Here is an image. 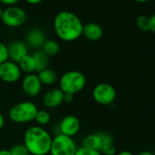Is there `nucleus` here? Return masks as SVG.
<instances>
[{"label":"nucleus","mask_w":155,"mask_h":155,"mask_svg":"<svg viewBox=\"0 0 155 155\" xmlns=\"http://www.w3.org/2000/svg\"><path fill=\"white\" fill-rule=\"evenodd\" d=\"M83 24L79 17L70 11L58 12L53 21L57 36L64 42H73L82 35Z\"/></svg>","instance_id":"nucleus-1"},{"label":"nucleus","mask_w":155,"mask_h":155,"mask_svg":"<svg viewBox=\"0 0 155 155\" xmlns=\"http://www.w3.org/2000/svg\"><path fill=\"white\" fill-rule=\"evenodd\" d=\"M52 134L39 125L28 127L23 136V144L30 155H48L52 143Z\"/></svg>","instance_id":"nucleus-2"},{"label":"nucleus","mask_w":155,"mask_h":155,"mask_svg":"<svg viewBox=\"0 0 155 155\" xmlns=\"http://www.w3.org/2000/svg\"><path fill=\"white\" fill-rule=\"evenodd\" d=\"M38 111L37 104L31 101H22L14 104L8 112V117L15 124H27L33 122Z\"/></svg>","instance_id":"nucleus-3"},{"label":"nucleus","mask_w":155,"mask_h":155,"mask_svg":"<svg viewBox=\"0 0 155 155\" xmlns=\"http://www.w3.org/2000/svg\"><path fill=\"white\" fill-rule=\"evenodd\" d=\"M87 84L85 75L76 70L64 73L59 78V89L64 94H76L81 92Z\"/></svg>","instance_id":"nucleus-4"},{"label":"nucleus","mask_w":155,"mask_h":155,"mask_svg":"<svg viewBox=\"0 0 155 155\" xmlns=\"http://www.w3.org/2000/svg\"><path fill=\"white\" fill-rule=\"evenodd\" d=\"M76 142L72 137L57 134L52 138L49 150L50 155H74L78 150Z\"/></svg>","instance_id":"nucleus-5"},{"label":"nucleus","mask_w":155,"mask_h":155,"mask_svg":"<svg viewBox=\"0 0 155 155\" xmlns=\"http://www.w3.org/2000/svg\"><path fill=\"white\" fill-rule=\"evenodd\" d=\"M117 96L116 89L108 83H100L95 85L92 90V97L94 101L100 105L111 104Z\"/></svg>","instance_id":"nucleus-6"},{"label":"nucleus","mask_w":155,"mask_h":155,"mask_svg":"<svg viewBox=\"0 0 155 155\" xmlns=\"http://www.w3.org/2000/svg\"><path fill=\"white\" fill-rule=\"evenodd\" d=\"M2 22L8 27H18L25 24L26 14L25 10L16 5H9L3 10L1 17Z\"/></svg>","instance_id":"nucleus-7"},{"label":"nucleus","mask_w":155,"mask_h":155,"mask_svg":"<svg viewBox=\"0 0 155 155\" xmlns=\"http://www.w3.org/2000/svg\"><path fill=\"white\" fill-rule=\"evenodd\" d=\"M22 75V72L17 63L7 60L0 64V80L6 84L17 82Z\"/></svg>","instance_id":"nucleus-8"},{"label":"nucleus","mask_w":155,"mask_h":155,"mask_svg":"<svg viewBox=\"0 0 155 155\" xmlns=\"http://www.w3.org/2000/svg\"><path fill=\"white\" fill-rule=\"evenodd\" d=\"M21 87L23 93L26 96L36 97L41 93L43 85L37 76V74L32 73V74H27L23 77Z\"/></svg>","instance_id":"nucleus-9"},{"label":"nucleus","mask_w":155,"mask_h":155,"mask_svg":"<svg viewBox=\"0 0 155 155\" xmlns=\"http://www.w3.org/2000/svg\"><path fill=\"white\" fill-rule=\"evenodd\" d=\"M58 133L69 137L76 136L80 130L79 119L72 114L64 116L58 124Z\"/></svg>","instance_id":"nucleus-10"},{"label":"nucleus","mask_w":155,"mask_h":155,"mask_svg":"<svg viewBox=\"0 0 155 155\" xmlns=\"http://www.w3.org/2000/svg\"><path fill=\"white\" fill-rule=\"evenodd\" d=\"M42 102L45 107L55 109L64 103V93L59 88L50 89L43 95Z\"/></svg>","instance_id":"nucleus-11"},{"label":"nucleus","mask_w":155,"mask_h":155,"mask_svg":"<svg viewBox=\"0 0 155 155\" xmlns=\"http://www.w3.org/2000/svg\"><path fill=\"white\" fill-rule=\"evenodd\" d=\"M9 60L18 63L21 58L28 54V46L26 44L20 40H16L11 42L7 45Z\"/></svg>","instance_id":"nucleus-12"},{"label":"nucleus","mask_w":155,"mask_h":155,"mask_svg":"<svg viewBox=\"0 0 155 155\" xmlns=\"http://www.w3.org/2000/svg\"><path fill=\"white\" fill-rule=\"evenodd\" d=\"M46 40V35L40 28H32L26 35V45L37 50L42 48Z\"/></svg>","instance_id":"nucleus-13"},{"label":"nucleus","mask_w":155,"mask_h":155,"mask_svg":"<svg viewBox=\"0 0 155 155\" xmlns=\"http://www.w3.org/2000/svg\"><path fill=\"white\" fill-rule=\"evenodd\" d=\"M82 35L90 41H98L103 35V28L97 23H89L83 25Z\"/></svg>","instance_id":"nucleus-14"},{"label":"nucleus","mask_w":155,"mask_h":155,"mask_svg":"<svg viewBox=\"0 0 155 155\" xmlns=\"http://www.w3.org/2000/svg\"><path fill=\"white\" fill-rule=\"evenodd\" d=\"M82 147L100 152L102 147V138L100 132L90 134L82 140Z\"/></svg>","instance_id":"nucleus-15"},{"label":"nucleus","mask_w":155,"mask_h":155,"mask_svg":"<svg viewBox=\"0 0 155 155\" xmlns=\"http://www.w3.org/2000/svg\"><path fill=\"white\" fill-rule=\"evenodd\" d=\"M37 76L42 84V85L50 86L53 85L58 81L57 73L49 68H45L39 72H37Z\"/></svg>","instance_id":"nucleus-16"},{"label":"nucleus","mask_w":155,"mask_h":155,"mask_svg":"<svg viewBox=\"0 0 155 155\" xmlns=\"http://www.w3.org/2000/svg\"><path fill=\"white\" fill-rule=\"evenodd\" d=\"M17 64L21 70V72L25 73L26 74L36 73V64H35L32 54H26L23 58L20 59V61L17 63Z\"/></svg>","instance_id":"nucleus-17"},{"label":"nucleus","mask_w":155,"mask_h":155,"mask_svg":"<svg viewBox=\"0 0 155 155\" xmlns=\"http://www.w3.org/2000/svg\"><path fill=\"white\" fill-rule=\"evenodd\" d=\"M32 56H33L35 64H36V72H39L45 68H48V56L41 49L36 50L32 54Z\"/></svg>","instance_id":"nucleus-18"},{"label":"nucleus","mask_w":155,"mask_h":155,"mask_svg":"<svg viewBox=\"0 0 155 155\" xmlns=\"http://www.w3.org/2000/svg\"><path fill=\"white\" fill-rule=\"evenodd\" d=\"M59 44L55 40H46L41 50L49 57L54 56L59 52Z\"/></svg>","instance_id":"nucleus-19"},{"label":"nucleus","mask_w":155,"mask_h":155,"mask_svg":"<svg viewBox=\"0 0 155 155\" xmlns=\"http://www.w3.org/2000/svg\"><path fill=\"white\" fill-rule=\"evenodd\" d=\"M34 121L37 123V125L39 126H42L44 127L45 125H48L50 121H51V115L47 111V110H38L36 116H35V119Z\"/></svg>","instance_id":"nucleus-20"},{"label":"nucleus","mask_w":155,"mask_h":155,"mask_svg":"<svg viewBox=\"0 0 155 155\" xmlns=\"http://www.w3.org/2000/svg\"><path fill=\"white\" fill-rule=\"evenodd\" d=\"M136 25L139 28V30L143 32H148L149 31V17L145 15H139L136 19Z\"/></svg>","instance_id":"nucleus-21"},{"label":"nucleus","mask_w":155,"mask_h":155,"mask_svg":"<svg viewBox=\"0 0 155 155\" xmlns=\"http://www.w3.org/2000/svg\"><path fill=\"white\" fill-rule=\"evenodd\" d=\"M10 153L11 155H30L27 149L23 143H18L16 145H13L10 149Z\"/></svg>","instance_id":"nucleus-22"},{"label":"nucleus","mask_w":155,"mask_h":155,"mask_svg":"<svg viewBox=\"0 0 155 155\" xmlns=\"http://www.w3.org/2000/svg\"><path fill=\"white\" fill-rule=\"evenodd\" d=\"M100 153L104 155H116V147L114 145V142L104 143L101 147Z\"/></svg>","instance_id":"nucleus-23"},{"label":"nucleus","mask_w":155,"mask_h":155,"mask_svg":"<svg viewBox=\"0 0 155 155\" xmlns=\"http://www.w3.org/2000/svg\"><path fill=\"white\" fill-rule=\"evenodd\" d=\"M7 60H9L7 45L0 42V64L5 63Z\"/></svg>","instance_id":"nucleus-24"},{"label":"nucleus","mask_w":155,"mask_h":155,"mask_svg":"<svg viewBox=\"0 0 155 155\" xmlns=\"http://www.w3.org/2000/svg\"><path fill=\"white\" fill-rule=\"evenodd\" d=\"M74 155H102L100 152L99 151H95V150H91V149H88L85 147H79L78 148L76 153Z\"/></svg>","instance_id":"nucleus-25"},{"label":"nucleus","mask_w":155,"mask_h":155,"mask_svg":"<svg viewBox=\"0 0 155 155\" xmlns=\"http://www.w3.org/2000/svg\"><path fill=\"white\" fill-rule=\"evenodd\" d=\"M149 31L155 33V14L149 17Z\"/></svg>","instance_id":"nucleus-26"},{"label":"nucleus","mask_w":155,"mask_h":155,"mask_svg":"<svg viewBox=\"0 0 155 155\" xmlns=\"http://www.w3.org/2000/svg\"><path fill=\"white\" fill-rule=\"evenodd\" d=\"M21 0H0V2L4 5H6L7 6L9 5H16L17 3H19Z\"/></svg>","instance_id":"nucleus-27"},{"label":"nucleus","mask_w":155,"mask_h":155,"mask_svg":"<svg viewBox=\"0 0 155 155\" xmlns=\"http://www.w3.org/2000/svg\"><path fill=\"white\" fill-rule=\"evenodd\" d=\"M74 100V94H64V102L67 104H69L71 102H73Z\"/></svg>","instance_id":"nucleus-28"},{"label":"nucleus","mask_w":155,"mask_h":155,"mask_svg":"<svg viewBox=\"0 0 155 155\" xmlns=\"http://www.w3.org/2000/svg\"><path fill=\"white\" fill-rule=\"evenodd\" d=\"M25 1L29 5H37V4L41 3L43 0H25Z\"/></svg>","instance_id":"nucleus-29"},{"label":"nucleus","mask_w":155,"mask_h":155,"mask_svg":"<svg viewBox=\"0 0 155 155\" xmlns=\"http://www.w3.org/2000/svg\"><path fill=\"white\" fill-rule=\"evenodd\" d=\"M4 125H5V117H4L3 114H1V112H0V130L4 127Z\"/></svg>","instance_id":"nucleus-30"},{"label":"nucleus","mask_w":155,"mask_h":155,"mask_svg":"<svg viewBox=\"0 0 155 155\" xmlns=\"http://www.w3.org/2000/svg\"><path fill=\"white\" fill-rule=\"evenodd\" d=\"M0 155H11L10 151L7 149H2L0 150Z\"/></svg>","instance_id":"nucleus-31"},{"label":"nucleus","mask_w":155,"mask_h":155,"mask_svg":"<svg viewBox=\"0 0 155 155\" xmlns=\"http://www.w3.org/2000/svg\"><path fill=\"white\" fill-rule=\"evenodd\" d=\"M116 155H134L132 152H130V151H122V152H120L119 153H117Z\"/></svg>","instance_id":"nucleus-32"},{"label":"nucleus","mask_w":155,"mask_h":155,"mask_svg":"<svg viewBox=\"0 0 155 155\" xmlns=\"http://www.w3.org/2000/svg\"><path fill=\"white\" fill-rule=\"evenodd\" d=\"M137 155H154L152 152H149V151H143V152H141L140 153H138Z\"/></svg>","instance_id":"nucleus-33"},{"label":"nucleus","mask_w":155,"mask_h":155,"mask_svg":"<svg viewBox=\"0 0 155 155\" xmlns=\"http://www.w3.org/2000/svg\"><path fill=\"white\" fill-rule=\"evenodd\" d=\"M134 1L139 2V3H146V2H148V1H150V0H134Z\"/></svg>","instance_id":"nucleus-34"},{"label":"nucleus","mask_w":155,"mask_h":155,"mask_svg":"<svg viewBox=\"0 0 155 155\" xmlns=\"http://www.w3.org/2000/svg\"><path fill=\"white\" fill-rule=\"evenodd\" d=\"M3 10H4V9H2V7L0 6V19H1V17H2V15H3Z\"/></svg>","instance_id":"nucleus-35"},{"label":"nucleus","mask_w":155,"mask_h":155,"mask_svg":"<svg viewBox=\"0 0 155 155\" xmlns=\"http://www.w3.org/2000/svg\"><path fill=\"white\" fill-rule=\"evenodd\" d=\"M0 103H1V94H0Z\"/></svg>","instance_id":"nucleus-36"}]
</instances>
